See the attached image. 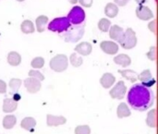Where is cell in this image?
<instances>
[{
  "label": "cell",
  "instance_id": "20",
  "mask_svg": "<svg viewBox=\"0 0 158 134\" xmlns=\"http://www.w3.org/2000/svg\"><path fill=\"white\" fill-rule=\"evenodd\" d=\"M21 62V57L18 52L12 51L9 52L7 55V63L13 67H17L20 64Z\"/></svg>",
  "mask_w": 158,
  "mask_h": 134
},
{
  "label": "cell",
  "instance_id": "22",
  "mask_svg": "<svg viewBox=\"0 0 158 134\" xmlns=\"http://www.w3.org/2000/svg\"><path fill=\"white\" fill-rule=\"evenodd\" d=\"M117 114L118 117L119 119H123V118H128L131 115V112L128 107V105H126L125 103H121L118 105V109H117Z\"/></svg>",
  "mask_w": 158,
  "mask_h": 134
},
{
  "label": "cell",
  "instance_id": "26",
  "mask_svg": "<svg viewBox=\"0 0 158 134\" xmlns=\"http://www.w3.org/2000/svg\"><path fill=\"white\" fill-rule=\"evenodd\" d=\"M146 123L151 128L156 127V109H153L148 113L147 119H146Z\"/></svg>",
  "mask_w": 158,
  "mask_h": 134
},
{
  "label": "cell",
  "instance_id": "16",
  "mask_svg": "<svg viewBox=\"0 0 158 134\" xmlns=\"http://www.w3.org/2000/svg\"><path fill=\"white\" fill-rule=\"evenodd\" d=\"M18 107V102L14 101L12 98H6L3 102V112L11 113L14 112Z\"/></svg>",
  "mask_w": 158,
  "mask_h": 134
},
{
  "label": "cell",
  "instance_id": "32",
  "mask_svg": "<svg viewBox=\"0 0 158 134\" xmlns=\"http://www.w3.org/2000/svg\"><path fill=\"white\" fill-rule=\"evenodd\" d=\"M29 76L31 77V78H34V79H37L39 80L40 82L44 81V76L37 69H31L29 71Z\"/></svg>",
  "mask_w": 158,
  "mask_h": 134
},
{
  "label": "cell",
  "instance_id": "40",
  "mask_svg": "<svg viewBox=\"0 0 158 134\" xmlns=\"http://www.w3.org/2000/svg\"><path fill=\"white\" fill-rule=\"evenodd\" d=\"M69 2L70 4H73V5H75V4H77L78 0H69Z\"/></svg>",
  "mask_w": 158,
  "mask_h": 134
},
{
  "label": "cell",
  "instance_id": "34",
  "mask_svg": "<svg viewBox=\"0 0 158 134\" xmlns=\"http://www.w3.org/2000/svg\"><path fill=\"white\" fill-rule=\"evenodd\" d=\"M78 2L84 7H91L94 3V0H78Z\"/></svg>",
  "mask_w": 158,
  "mask_h": 134
},
{
  "label": "cell",
  "instance_id": "13",
  "mask_svg": "<svg viewBox=\"0 0 158 134\" xmlns=\"http://www.w3.org/2000/svg\"><path fill=\"white\" fill-rule=\"evenodd\" d=\"M75 52L81 56H89L93 51V46L88 42H82L75 47Z\"/></svg>",
  "mask_w": 158,
  "mask_h": 134
},
{
  "label": "cell",
  "instance_id": "37",
  "mask_svg": "<svg viewBox=\"0 0 158 134\" xmlns=\"http://www.w3.org/2000/svg\"><path fill=\"white\" fill-rule=\"evenodd\" d=\"M156 20H154L153 22H150L149 23V25H148V27H149V29L153 31V32H156Z\"/></svg>",
  "mask_w": 158,
  "mask_h": 134
},
{
  "label": "cell",
  "instance_id": "8",
  "mask_svg": "<svg viewBox=\"0 0 158 134\" xmlns=\"http://www.w3.org/2000/svg\"><path fill=\"white\" fill-rule=\"evenodd\" d=\"M24 86L30 94H35L41 90L42 84H41V82L39 80L29 77V78L25 79Z\"/></svg>",
  "mask_w": 158,
  "mask_h": 134
},
{
  "label": "cell",
  "instance_id": "18",
  "mask_svg": "<svg viewBox=\"0 0 158 134\" xmlns=\"http://www.w3.org/2000/svg\"><path fill=\"white\" fill-rule=\"evenodd\" d=\"M20 126L22 129H24L28 132H33V130L36 126V120L31 117H27L21 120Z\"/></svg>",
  "mask_w": 158,
  "mask_h": 134
},
{
  "label": "cell",
  "instance_id": "17",
  "mask_svg": "<svg viewBox=\"0 0 158 134\" xmlns=\"http://www.w3.org/2000/svg\"><path fill=\"white\" fill-rule=\"evenodd\" d=\"M114 62L118 65H120L123 68H127L131 64V59L128 55L120 54L114 57Z\"/></svg>",
  "mask_w": 158,
  "mask_h": 134
},
{
  "label": "cell",
  "instance_id": "33",
  "mask_svg": "<svg viewBox=\"0 0 158 134\" xmlns=\"http://www.w3.org/2000/svg\"><path fill=\"white\" fill-rule=\"evenodd\" d=\"M147 57L150 60H153V61L156 60V46L151 47L149 53L147 54Z\"/></svg>",
  "mask_w": 158,
  "mask_h": 134
},
{
  "label": "cell",
  "instance_id": "5",
  "mask_svg": "<svg viewBox=\"0 0 158 134\" xmlns=\"http://www.w3.org/2000/svg\"><path fill=\"white\" fill-rule=\"evenodd\" d=\"M118 43L124 49L134 48L137 44V37L135 31L131 28H128L126 31H124L123 36Z\"/></svg>",
  "mask_w": 158,
  "mask_h": 134
},
{
  "label": "cell",
  "instance_id": "39",
  "mask_svg": "<svg viewBox=\"0 0 158 134\" xmlns=\"http://www.w3.org/2000/svg\"><path fill=\"white\" fill-rule=\"evenodd\" d=\"M148 0H135V2L137 3V4H139V6H141V5H143L144 3H146Z\"/></svg>",
  "mask_w": 158,
  "mask_h": 134
},
{
  "label": "cell",
  "instance_id": "4",
  "mask_svg": "<svg viewBox=\"0 0 158 134\" xmlns=\"http://www.w3.org/2000/svg\"><path fill=\"white\" fill-rule=\"evenodd\" d=\"M67 18L71 25H80L84 23L86 14L84 9L80 6H74L69 12Z\"/></svg>",
  "mask_w": 158,
  "mask_h": 134
},
{
  "label": "cell",
  "instance_id": "21",
  "mask_svg": "<svg viewBox=\"0 0 158 134\" xmlns=\"http://www.w3.org/2000/svg\"><path fill=\"white\" fill-rule=\"evenodd\" d=\"M48 23V18L44 15H41L39 16L36 20H35V24H36V30L39 32H43L45 31V28L47 26Z\"/></svg>",
  "mask_w": 158,
  "mask_h": 134
},
{
  "label": "cell",
  "instance_id": "31",
  "mask_svg": "<svg viewBox=\"0 0 158 134\" xmlns=\"http://www.w3.org/2000/svg\"><path fill=\"white\" fill-rule=\"evenodd\" d=\"M75 134H91V129L87 125L78 126L75 129Z\"/></svg>",
  "mask_w": 158,
  "mask_h": 134
},
{
  "label": "cell",
  "instance_id": "38",
  "mask_svg": "<svg viewBox=\"0 0 158 134\" xmlns=\"http://www.w3.org/2000/svg\"><path fill=\"white\" fill-rule=\"evenodd\" d=\"M12 99H13L14 101H16V102H17V101H19V100L20 99V95L15 93V94H14V97H13Z\"/></svg>",
  "mask_w": 158,
  "mask_h": 134
},
{
  "label": "cell",
  "instance_id": "7",
  "mask_svg": "<svg viewBox=\"0 0 158 134\" xmlns=\"http://www.w3.org/2000/svg\"><path fill=\"white\" fill-rule=\"evenodd\" d=\"M127 93V87L125 83L122 81H119L118 82L116 83V85L110 90L109 94L112 98L115 99H122L125 97V94Z\"/></svg>",
  "mask_w": 158,
  "mask_h": 134
},
{
  "label": "cell",
  "instance_id": "11",
  "mask_svg": "<svg viewBox=\"0 0 158 134\" xmlns=\"http://www.w3.org/2000/svg\"><path fill=\"white\" fill-rule=\"evenodd\" d=\"M136 16L142 20H149L154 18V13L148 6L141 5L136 8Z\"/></svg>",
  "mask_w": 158,
  "mask_h": 134
},
{
  "label": "cell",
  "instance_id": "27",
  "mask_svg": "<svg viewBox=\"0 0 158 134\" xmlns=\"http://www.w3.org/2000/svg\"><path fill=\"white\" fill-rule=\"evenodd\" d=\"M69 62L73 67L78 68V67L81 66V64L83 63V60H82V57L79 54L72 53L69 57Z\"/></svg>",
  "mask_w": 158,
  "mask_h": 134
},
{
  "label": "cell",
  "instance_id": "6",
  "mask_svg": "<svg viewBox=\"0 0 158 134\" xmlns=\"http://www.w3.org/2000/svg\"><path fill=\"white\" fill-rule=\"evenodd\" d=\"M69 67V59L66 55H56L50 60V68L56 72H62Z\"/></svg>",
  "mask_w": 158,
  "mask_h": 134
},
{
  "label": "cell",
  "instance_id": "14",
  "mask_svg": "<svg viewBox=\"0 0 158 134\" xmlns=\"http://www.w3.org/2000/svg\"><path fill=\"white\" fill-rule=\"evenodd\" d=\"M108 31H109L110 38L112 40L116 41V42H119V40L122 38L123 33H124L123 29L120 26H118V25H113V26H111Z\"/></svg>",
  "mask_w": 158,
  "mask_h": 134
},
{
  "label": "cell",
  "instance_id": "41",
  "mask_svg": "<svg viewBox=\"0 0 158 134\" xmlns=\"http://www.w3.org/2000/svg\"><path fill=\"white\" fill-rule=\"evenodd\" d=\"M17 1H19V2H22V1H24V0H17Z\"/></svg>",
  "mask_w": 158,
  "mask_h": 134
},
{
  "label": "cell",
  "instance_id": "3",
  "mask_svg": "<svg viewBox=\"0 0 158 134\" xmlns=\"http://www.w3.org/2000/svg\"><path fill=\"white\" fill-rule=\"evenodd\" d=\"M70 25L71 24L67 17H58L52 19L48 23L47 28L49 31L53 32H57L59 34H62L70 27Z\"/></svg>",
  "mask_w": 158,
  "mask_h": 134
},
{
  "label": "cell",
  "instance_id": "36",
  "mask_svg": "<svg viewBox=\"0 0 158 134\" xmlns=\"http://www.w3.org/2000/svg\"><path fill=\"white\" fill-rule=\"evenodd\" d=\"M129 1H130V0H114L115 4H116L117 6H126V5L129 3Z\"/></svg>",
  "mask_w": 158,
  "mask_h": 134
},
{
  "label": "cell",
  "instance_id": "1",
  "mask_svg": "<svg viewBox=\"0 0 158 134\" xmlns=\"http://www.w3.org/2000/svg\"><path fill=\"white\" fill-rule=\"evenodd\" d=\"M127 100L131 108L143 112L154 105L155 94L148 87H145L141 83H136L130 89Z\"/></svg>",
  "mask_w": 158,
  "mask_h": 134
},
{
  "label": "cell",
  "instance_id": "2",
  "mask_svg": "<svg viewBox=\"0 0 158 134\" xmlns=\"http://www.w3.org/2000/svg\"><path fill=\"white\" fill-rule=\"evenodd\" d=\"M85 31V23L80 25H70V27L62 33V37L64 38L65 42L68 43H76L80 41Z\"/></svg>",
  "mask_w": 158,
  "mask_h": 134
},
{
  "label": "cell",
  "instance_id": "12",
  "mask_svg": "<svg viewBox=\"0 0 158 134\" xmlns=\"http://www.w3.org/2000/svg\"><path fill=\"white\" fill-rule=\"evenodd\" d=\"M66 122H67V119L65 117L53 116V115H47L46 116V124L49 127H57V126L65 124Z\"/></svg>",
  "mask_w": 158,
  "mask_h": 134
},
{
  "label": "cell",
  "instance_id": "29",
  "mask_svg": "<svg viewBox=\"0 0 158 134\" xmlns=\"http://www.w3.org/2000/svg\"><path fill=\"white\" fill-rule=\"evenodd\" d=\"M21 83H22L21 80L13 78V79H11V80L9 81L8 85H9V88L11 89V91H12L13 93H17L18 90L19 89V87L21 86Z\"/></svg>",
  "mask_w": 158,
  "mask_h": 134
},
{
  "label": "cell",
  "instance_id": "10",
  "mask_svg": "<svg viewBox=\"0 0 158 134\" xmlns=\"http://www.w3.org/2000/svg\"><path fill=\"white\" fill-rule=\"evenodd\" d=\"M102 51L107 55H115L118 52L119 46L117 43L113 41H103L100 44Z\"/></svg>",
  "mask_w": 158,
  "mask_h": 134
},
{
  "label": "cell",
  "instance_id": "9",
  "mask_svg": "<svg viewBox=\"0 0 158 134\" xmlns=\"http://www.w3.org/2000/svg\"><path fill=\"white\" fill-rule=\"evenodd\" d=\"M138 80H140V82H142L141 84L148 88L152 87L156 83V80L149 69H145L140 75H138Z\"/></svg>",
  "mask_w": 158,
  "mask_h": 134
},
{
  "label": "cell",
  "instance_id": "19",
  "mask_svg": "<svg viewBox=\"0 0 158 134\" xmlns=\"http://www.w3.org/2000/svg\"><path fill=\"white\" fill-rule=\"evenodd\" d=\"M105 14L108 18H115L118 14V6L115 3H108L105 6Z\"/></svg>",
  "mask_w": 158,
  "mask_h": 134
},
{
  "label": "cell",
  "instance_id": "23",
  "mask_svg": "<svg viewBox=\"0 0 158 134\" xmlns=\"http://www.w3.org/2000/svg\"><path fill=\"white\" fill-rule=\"evenodd\" d=\"M118 72L122 75L123 78L131 81V82H136V81L138 80L137 72L132 69H123V70H119Z\"/></svg>",
  "mask_w": 158,
  "mask_h": 134
},
{
  "label": "cell",
  "instance_id": "35",
  "mask_svg": "<svg viewBox=\"0 0 158 134\" xmlns=\"http://www.w3.org/2000/svg\"><path fill=\"white\" fill-rule=\"evenodd\" d=\"M6 84L4 81L0 80V94H6Z\"/></svg>",
  "mask_w": 158,
  "mask_h": 134
},
{
  "label": "cell",
  "instance_id": "24",
  "mask_svg": "<svg viewBox=\"0 0 158 134\" xmlns=\"http://www.w3.org/2000/svg\"><path fill=\"white\" fill-rule=\"evenodd\" d=\"M20 30L23 33H26V34L33 33L35 31L34 24L32 23V21H31L29 19H25L20 25Z\"/></svg>",
  "mask_w": 158,
  "mask_h": 134
},
{
  "label": "cell",
  "instance_id": "30",
  "mask_svg": "<svg viewBox=\"0 0 158 134\" xmlns=\"http://www.w3.org/2000/svg\"><path fill=\"white\" fill-rule=\"evenodd\" d=\"M44 59L42 57H34L31 62V66L33 69H41L44 67Z\"/></svg>",
  "mask_w": 158,
  "mask_h": 134
},
{
  "label": "cell",
  "instance_id": "15",
  "mask_svg": "<svg viewBox=\"0 0 158 134\" xmlns=\"http://www.w3.org/2000/svg\"><path fill=\"white\" fill-rule=\"evenodd\" d=\"M116 82V78L112 73H105L100 79V83L105 89H109Z\"/></svg>",
  "mask_w": 158,
  "mask_h": 134
},
{
  "label": "cell",
  "instance_id": "25",
  "mask_svg": "<svg viewBox=\"0 0 158 134\" xmlns=\"http://www.w3.org/2000/svg\"><path fill=\"white\" fill-rule=\"evenodd\" d=\"M17 123V119L14 115H7L3 119V127L6 130H10L14 128Z\"/></svg>",
  "mask_w": 158,
  "mask_h": 134
},
{
  "label": "cell",
  "instance_id": "28",
  "mask_svg": "<svg viewBox=\"0 0 158 134\" xmlns=\"http://www.w3.org/2000/svg\"><path fill=\"white\" fill-rule=\"evenodd\" d=\"M110 27H111V22L107 19H101L99 20V22H98V28L103 32L108 31L109 29H110Z\"/></svg>",
  "mask_w": 158,
  "mask_h": 134
}]
</instances>
